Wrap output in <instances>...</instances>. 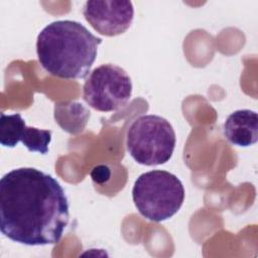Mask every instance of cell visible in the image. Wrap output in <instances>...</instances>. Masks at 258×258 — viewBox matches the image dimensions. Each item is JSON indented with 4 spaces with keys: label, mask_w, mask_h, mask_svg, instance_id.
I'll use <instances>...</instances> for the list:
<instances>
[{
    "label": "cell",
    "mask_w": 258,
    "mask_h": 258,
    "mask_svg": "<svg viewBox=\"0 0 258 258\" xmlns=\"http://www.w3.org/2000/svg\"><path fill=\"white\" fill-rule=\"evenodd\" d=\"M69 209L59 182L37 168H15L1 178L0 230L13 242L56 244L69 224Z\"/></svg>",
    "instance_id": "cell-1"
},
{
    "label": "cell",
    "mask_w": 258,
    "mask_h": 258,
    "mask_svg": "<svg viewBox=\"0 0 258 258\" xmlns=\"http://www.w3.org/2000/svg\"><path fill=\"white\" fill-rule=\"evenodd\" d=\"M102 39L74 20L47 24L36 39V53L41 67L50 75L66 79L86 78L96 60Z\"/></svg>",
    "instance_id": "cell-2"
},
{
    "label": "cell",
    "mask_w": 258,
    "mask_h": 258,
    "mask_svg": "<svg viewBox=\"0 0 258 258\" xmlns=\"http://www.w3.org/2000/svg\"><path fill=\"white\" fill-rule=\"evenodd\" d=\"M132 199L139 214L151 222H162L174 216L184 201L180 179L166 170L140 174L132 188Z\"/></svg>",
    "instance_id": "cell-3"
},
{
    "label": "cell",
    "mask_w": 258,
    "mask_h": 258,
    "mask_svg": "<svg viewBox=\"0 0 258 258\" xmlns=\"http://www.w3.org/2000/svg\"><path fill=\"white\" fill-rule=\"evenodd\" d=\"M175 132L165 118L141 115L133 120L126 135V146L131 157L139 164H164L175 148Z\"/></svg>",
    "instance_id": "cell-4"
},
{
    "label": "cell",
    "mask_w": 258,
    "mask_h": 258,
    "mask_svg": "<svg viewBox=\"0 0 258 258\" xmlns=\"http://www.w3.org/2000/svg\"><path fill=\"white\" fill-rule=\"evenodd\" d=\"M132 95V82L122 68L104 63L94 69L83 87V98L100 112L117 111L125 106Z\"/></svg>",
    "instance_id": "cell-5"
},
{
    "label": "cell",
    "mask_w": 258,
    "mask_h": 258,
    "mask_svg": "<svg viewBox=\"0 0 258 258\" xmlns=\"http://www.w3.org/2000/svg\"><path fill=\"white\" fill-rule=\"evenodd\" d=\"M83 15L98 33L111 37L124 33L131 26L134 7L131 1L91 0L85 3Z\"/></svg>",
    "instance_id": "cell-6"
},
{
    "label": "cell",
    "mask_w": 258,
    "mask_h": 258,
    "mask_svg": "<svg viewBox=\"0 0 258 258\" xmlns=\"http://www.w3.org/2000/svg\"><path fill=\"white\" fill-rule=\"evenodd\" d=\"M224 135L227 140L237 146L247 147L258 140V115L249 109L231 113L224 123Z\"/></svg>",
    "instance_id": "cell-7"
},
{
    "label": "cell",
    "mask_w": 258,
    "mask_h": 258,
    "mask_svg": "<svg viewBox=\"0 0 258 258\" xmlns=\"http://www.w3.org/2000/svg\"><path fill=\"white\" fill-rule=\"evenodd\" d=\"M89 117L90 112L80 103L55 104L54 118L58 125L70 133L76 134L83 131Z\"/></svg>",
    "instance_id": "cell-8"
},
{
    "label": "cell",
    "mask_w": 258,
    "mask_h": 258,
    "mask_svg": "<svg viewBox=\"0 0 258 258\" xmlns=\"http://www.w3.org/2000/svg\"><path fill=\"white\" fill-rule=\"evenodd\" d=\"M26 124L20 114L6 115L1 113L0 143L4 147H15L23 137Z\"/></svg>",
    "instance_id": "cell-9"
},
{
    "label": "cell",
    "mask_w": 258,
    "mask_h": 258,
    "mask_svg": "<svg viewBox=\"0 0 258 258\" xmlns=\"http://www.w3.org/2000/svg\"><path fill=\"white\" fill-rule=\"evenodd\" d=\"M51 141V131L26 126L21 143L30 152L46 154Z\"/></svg>",
    "instance_id": "cell-10"
},
{
    "label": "cell",
    "mask_w": 258,
    "mask_h": 258,
    "mask_svg": "<svg viewBox=\"0 0 258 258\" xmlns=\"http://www.w3.org/2000/svg\"><path fill=\"white\" fill-rule=\"evenodd\" d=\"M91 176L94 181H96L98 183H103L109 179L110 170L105 165H99L92 170Z\"/></svg>",
    "instance_id": "cell-11"
}]
</instances>
